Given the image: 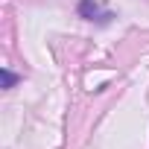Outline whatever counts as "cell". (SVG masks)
Listing matches in <instances>:
<instances>
[{
	"label": "cell",
	"mask_w": 149,
	"mask_h": 149,
	"mask_svg": "<svg viewBox=\"0 0 149 149\" xmlns=\"http://www.w3.org/2000/svg\"><path fill=\"white\" fill-rule=\"evenodd\" d=\"M76 12H79L82 21H97V24H111V18H117L114 12H100V3H97V0H79Z\"/></svg>",
	"instance_id": "1"
},
{
	"label": "cell",
	"mask_w": 149,
	"mask_h": 149,
	"mask_svg": "<svg viewBox=\"0 0 149 149\" xmlns=\"http://www.w3.org/2000/svg\"><path fill=\"white\" fill-rule=\"evenodd\" d=\"M0 79H3V91H9V88H15V85H18V79H21V76H18V73H12L9 67H3V70H0Z\"/></svg>",
	"instance_id": "2"
}]
</instances>
